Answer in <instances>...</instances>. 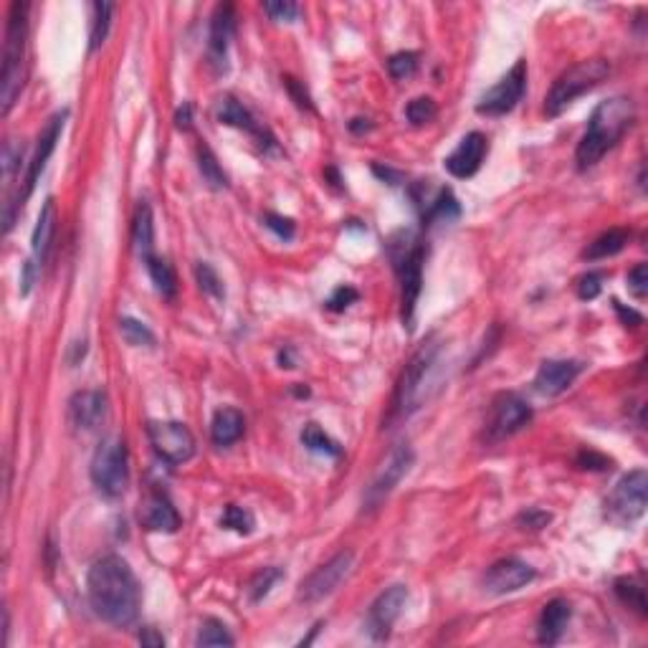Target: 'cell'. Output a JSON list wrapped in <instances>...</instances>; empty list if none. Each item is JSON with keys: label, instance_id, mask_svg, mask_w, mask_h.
<instances>
[{"label": "cell", "instance_id": "26", "mask_svg": "<svg viewBox=\"0 0 648 648\" xmlns=\"http://www.w3.org/2000/svg\"><path fill=\"white\" fill-rule=\"evenodd\" d=\"M426 202V211H423V220L433 226V223H451L461 216L459 201L454 198V193L448 188H438L436 195L428 198Z\"/></svg>", "mask_w": 648, "mask_h": 648}, {"label": "cell", "instance_id": "33", "mask_svg": "<svg viewBox=\"0 0 648 648\" xmlns=\"http://www.w3.org/2000/svg\"><path fill=\"white\" fill-rule=\"evenodd\" d=\"M282 578L284 572L279 567H264V570H258L256 575L251 578V582H248V598H251V603H261V600L271 593V588L282 580Z\"/></svg>", "mask_w": 648, "mask_h": 648}, {"label": "cell", "instance_id": "17", "mask_svg": "<svg viewBox=\"0 0 648 648\" xmlns=\"http://www.w3.org/2000/svg\"><path fill=\"white\" fill-rule=\"evenodd\" d=\"M486 152H489V142L482 132H469L459 142V148L454 149L444 160V167L459 180L476 176V170L482 167Z\"/></svg>", "mask_w": 648, "mask_h": 648}, {"label": "cell", "instance_id": "15", "mask_svg": "<svg viewBox=\"0 0 648 648\" xmlns=\"http://www.w3.org/2000/svg\"><path fill=\"white\" fill-rule=\"evenodd\" d=\"M67 117H68L67 109H64V112H56L54 117L46 122V127L40 130L39 140H36V149H33V158L28 162L26 180H23V201L31 198V193L36 188L40 173L46 170V162H49V158L54 155L56 145H58V140H61V132H64Z\"/></svg>", "mask_w": 648, "mask_h": 648}, {"label": "cell", "instance_id": "16", "mask_svg": "<svg viewBox=\"0 0 648 648\" xmlns=\"http://www.w3.org/2000/svg\"><path fill=\"white\" fill-rule=\"evenodd\" d=\"M535 567L526 565L522 560L517 557H507V560H500L494 565L486 570L484 575V590L491 595H507V593H517L522 590L525 585L535 580Z\"/></svg>", "mask_w": 648, "mask_h": 648}, {"label": "cell", "instance_id": "30", "mask_svg": "<svg viewBox=\"0 0 648 648\" xmlns=\"http://www.w3.org/2000/svg\"><path fill=\"white\" fill-rule=\"evenodd\" d=\"M613 590H616V595H618V600H621L623 606L634 608L638 616H646V588L635 580V578H618Z\"/></svg>", "mask_w": 648, "mask_h": 648}, {"label": "cell", "instance_id": "29", "mask_svg": "<svg viewBox=\"0 0 648 648\" xmlns=\"http://www.w3.org/2000/svg\"><path fill=\"white\" fill-rule=\"evenodd\" d=\"M145 264H148L149 279H152V284H155L158 294H160L162 299H176L177 279H176V271H173V266H170L165 258H158V256L148 258Z\"/></svg>", "mask_w": 648, "mask_h": 648}, {"label": "cell", "instance_id": "28", "mask_svg": "<svg viewBox=\"0 0 648 648\" xmlns=\"http://www.w3.org/2000/svg\"><path fill=\"white\" fill-rule=\"evenodd\" d=\"M628 238H631L628 230L623 229L606 230V233H600V236L585 248V258H588V261H600V258L616 256V254H621L623 248H626Z\"/></svg>", "mask_w": 648, "mask_h": 648}, {"label": "cell", "instance_id": "2", "mask_svg": "<svg viewBox=\"0 0 648 648\" xmlns=\"http://www.w3.org/2000/svg\"><path fill=\"white\" fill-rule=\"evenodd\" d=\"M634 120L635 107L628 96H613V99L600 102L593 109L588 130H585L578 149H575L578 167L588 170V167H593V165L603 160V155H606L608 149L616 148L618 140L631 130Z\"/></svg>", "mask_w": 648, "mask_h": 648}, {"label": "cell", "instance_id": "46", "mask_svg": "<svg viewBox=\"0 0 648 648\" xmlns=\"http://www.w3.org/2000/svg\"><path fill=\"white\" fill-rule=\"evenodd\" d=\"M550 514L542 512V509H529V512L519 514L517 517V525L522 526V529H542V526L550 525Z\"/></svg>", "mask_w": 648, "mask_h": 648}, {"label": "cell", "instance_id": "11", "mask_svg": "<svg viewBox=\"0 0 648 648\" xmlns=\"http://www.w3.org/2000/svg\"><path fill=\"white\" fill-rule=\"evenodd\" d=\"M526 89V61L519 58L504 76H501L489 92H486L479 104H476V112L484 114V117H501L507 112H512L522 96H525Z\"/></svg>", "mask_w": 648, "mask_h": 648}, {"label": "cell", "instance_id": "40", "mask_svg": "<svg viewBox=\"0 0 648 648\" xmlns=\"http://www.w3.org/2000/svg\"><path fill=\"white\" fill-rule=\"evenodd\" d=\"M418 68V54L416 51H400L388 58V74L392 79H408Z\"/></svg>", "mask_w": 648, "mask_h": 648}, {"label": "cell", "instance_id": "47", "mask_svg": "<svg viewBox=\"0 0 648 648\" xmlns=\"http://www.w3.org/2000/svg\"><path fill=\"white\" fill-rule=\"evenodd\" d=\"M578 466L580 469H590V472H606V469H610V459H606L603 454H595V451H580L578 454Z\"/></svg>", "mask_w": 648, "mask_h": 648}, {"label": "cell", "instance_id": "44", "mask_svg": "<svg viewBox=\"0 0 648 648\" xmlns=\"http://www.w3.org/2000/svg\"><path fill=\"white\" fill-rule=\"evenodd\" d=\"M628 289L631 294L638 299H644L648 294V269L646 264H638L634 269L628 271Z\"/></svg>", "mask_w": 648, "mask_h": 648}, {"label": "cell", "instance_id": "52", "mask_svg": "<svg viewBox=\"0 0 648 648\" xmlns=\"http://www.w3.org/2000/svg\"><path fill=\"white\" fill-rule=\"evenodd\" d=\"M190 124H193V107H190V104H183L176 114V127L177 130H183V132H188Z\"/></svg>", "mask_w": 648, "mask_h": 648}, {"label": "cell", "instance_id": "6", "mask_svg": "<svg viewBox=\"0 0 648 648\" xmlns=\"http://www.w3.org/2000/svg\"><path fill=\"white\" fill-rule=\"evenodd\" d=\"M438 345L436 342H428L423 345L413 357L410 363L405 364L403 375L398 380V388H395V398H392V413L398 418H408L410 413H416L423 403V388L428 382V375H431L433 364H436V357H438Z\"/></svg>", "mask_w": 648, "mask_h": 648}, {"label": "cell", "instance_id": "8", "mask_svg": "<svg viewBox=\"0 0 648 648\" xmlns=\"http://www.w3.org/2000/svg\"><path fill=\"white\" fill-rule=\"evenodd\" d=\"M648 501V473L635 469L623 476L606 500V517L618 526L634 525L646 512Z\"/></svg>", "mask_w": 648, "mask_h": 648}, {"label": "cell", "instance_id": "18", "mask_svg": "<svg viewBox=\"0 0 648 648\" xmlns=\"http://www.w3.org/2000/svg\"><path fill=\"white\" fill-rule=\"evenodd\" d=\"M236 33V11L230 3H220L211 15V33H208V56L211 64L218 68H226V56H229V46Z\"/></svg>", "mask_w": 648, "mask_h": 648}, {"label": "cell", "instance_id": "39", "mask_svg": "<svg viewBox=\"0 0 648 648\" xmlns=\"http://www.w3.org/2000/svg\"><path fill=\"white\" fill-rule=\"evenodd\" d=\"M220 526L233 529V532H238V535H248V532L254 529V514L248 512V509L236 507V504H229V507L223 509V517H220Z\"/></svg>", "mask_w": 648, "mask_h": 648}, {"label": "cell", "instance_id": "34", "mask_svg": "<svg viewBox=\"0 0 648 648\" xmlns=\"http://www.w3.org/2000/svg\"><path fill=\"white\" fill-rule=\"evenodd\" d=\"M120 332L122 338L127 339V345H135V347H152L155 345V335L149 332L148 324L132 320V317H122Z\"/></svg>", "mask_w": 648, "mask_h": 648}, {"label": "cell", "instance_id": "32", "mask_svg": "<svg viewBox=\"0 0 648 648\" xmlns=\"http://www.w3.org/2000/svg\"><path fill=\"white\" fill-rule=\"evenodd\" d=\"M198 167H201L202 180H205L211 188L213 190L229 188V177L223 173V167L218 165L216 155L211 152L208 145H201V148H198Z\"/></svg>", "mask_w": 648, "mask_h": 648}, {"label": "cell", "instance_id": "7", "mask_svg": "<svg viewBox=\"0 0 648 648\" xmlns=\"http://www.w3.org/2000/svg\"><path fill=\"white\" fill-rule=\"evenodd\" d=\"M423 243L416 241L410 236L408 246H400V254L392 251V261H395V271H398V279H400V320L403 327H408V332L413 329L416 322V307H418L420 289H423Z\"/></svg>", "mask_w": 648, "mask_h": 648}, {"label": "cell", "instance_id": "45", "mask_svg": "<svg viewBox=\"0 0 648 648\" xmlns=\"http://www.w3.org/2000/svg\"><path fill=\"white\" fill-rule=\"evenodd\" d=\"M264 223H266V229L274 230V233H276L279 238H284V241L294 238V220H292V218L276 216V213H266V216H264Z\"/></svg>", "mask_w": 648, "mask_h": 648}, {"label": "cell", "instance_id": "3", "mask_svg": "<svg viewBox=\"0 0 648 648\" xmlns=\"http://www.w3.org/2000/svg\"><path fill=\"white\" fill-rule=\"evenodd\" d=\"M26 39H28V5L14 3L8 11L5 26V49H3V76H0V102L3 114L14 109L15 99L21 94L23 76H26Z\"/></svg>", "mask_w": 648, "mask_h": 648}, {"label": "cell", "instance_id": "27", "mask_svg": "<svg viewBox=\"0 0 648 648\" xmlns=\"http://www.w3.org/2000/svg\"><path fill=\"white\" fill-rule=\"evenodd\" d=\"M216 117H218V122H220V124H229V127H238V130H246V132H251V135L264 137V135H261V130H258L256 120L251 117V112L243 107L238 99H233V96H223V99L218 102Z\"/></svg>", "mask_w": 648, "mask_h": 648}, {"label": "cell", "instance_id": "13", "mask_svg": "<svg viewBox=\"0 0 648 648\" xmlns=\"http://www.w3.org/2000/svg\"><path fill=\"white\" fill-rule=\"evenodd\" d=\"M405 603H408V588L405 585H391L385 593L375 598V603L367 610L364 631L373 641H385L391 635L392 626L400 618Z\"/></svg>", "mask_w": 648, "mask_h": 648}, {"label": "cell", "instance_id": "12", "mask_svg": "<svg viewBox=\"0 0 648 648\" xmlns=\"http://www.w3.org/2000/svg\"><path fill=\"white\" fill-rule=\"evenodd\" d=\"M529 420H532V408L525 398H519L517 392H500L491 403V416L486 423L489 441L509 438L517 431H522Z\"/></svg>", "mask_w": 648, "mask_h": 648}, {"label": "cell", "instance_id": "49", "mask_svg": "<svg viewBox=\"0 0 648 648\" xmlns=\"http://www.w3.org/2000/svg\"><path fill=\"white\" fill-rule=\"evenodd\" d=\"M36 266H39V264H36L33 258L23 264V271H21V294H23V297L31 294V286L36 282Z\"/></svg>", "mask_w": 648, "mask_h": 648}, {"label": "cell", "instance_id": "43", "mask_svg": "<svg viewBox=\"0 0 648 648\" xmlns=\"http://www.w3.org/2000/svg\"><path fill=\"white\" fill-rule=\"evenodd\" d=\"M264 11H266L274 21L292 23V21H297L299 5L297 3H289V0H284V3H264Z\"/></svg>", "mask_w": 648, "mask_h": 648}, {"label": "cell", "instance_id": "22", "mask_svg": "<svg viewBox=\"0 0 648 648\" xmlns=\"http://www.w3.org/2000/svg\"><path fill=\"white\" fill-rule=\"evenodd\" d=\"M570 616H572V608L567 600L562 598H554L550 600L547 606L542 608L540 616V628H537V641L544 644V646H553L557 644L562 634H565L567 623H570Z\"/></svg>", "mask_w": 648, "mask_h": 648}, {"label": "cell", "instance_id": "48", "mask_svg": "<svg viewBox=\"0 0 648 648\" xmlns=\"http://www.w3.org/2000/svg\"><path fill=\"white\" fill-rule=\"evenodd\" d=\"M284 84H286V89H289V94H292V99L297 102V107L299 109H311V102H310V94H307V89L299 84L297 79H292V76H286L284 79Z\"/></svg>", "mask_w": 648, "mask_h": 648}, {"label": "cell", "instance_id": "20", "mask_svg": "<svg viewBox=\"0 0 648 648\" xmlns=\"http://www.w3.org/2000/svg\"><path fill=\"white\" fill-rule=\"evenodd\" d=\"M582 373V363L578 360H544L535 375V391L547 398L565 392L575 378Z\"/></svg>", "mask_w": 648, "mask_h": 648}, {"label": "cell", "instance_id": "4", "mask_svg": "<svg viewBox=\"0 0 648 648\" xmlns=\"http://www.w3.org/2000/svg\"><path fill=\"white\" fill-rule=\"evenodd\" d=\"M608 74H610V64L603 58H588L570 67L554 79L553 89L544 99V112L550 117H560L578 96L588 94L600 81H606Z\"/></svg>", "mask_w": 648, "mask_h": 648}, {"label": "cell", "instance_id": "10", "mask_svg": "<svg viewBox=\"0 0 648 648\" xmlns=\"http://www.w3.org/2000/svg\"><path fill=\"white\" fill-rule=\"evenodd\" d=\"M148 438L155 454L173 466L185 464L195 454V436L190 433L185 423H177V420H149Z\"/></svg>", "mask_w": 648, "mask_h": 648}, {"label": "cell", "instance_id": "9", "mask_svg": "<svg viewBox=\"0 0 648 648\" xmlns=\"http://www.w3.org/2000/svg\"><path fill=\"white\" fill-rule=\"evenodd\" d=\"M352 567H355V553L352 550H342L335 557H329L324 565L317 567L307 580H302L297 598L302 603H307V606H314V603H320L324 598H329L342 582L350 578Z\"/></svg>", "mask_w": 648, "mask_h": 648}, {"label": "cell", "instance_id": "24", "mask_svg": "<svg viewBox=\"0 0 648 648\" xmlns=\"http://www.w3.org/2000/svg\"><path fill=\"white\" fill-rule=\"evenodd\" d=\"M246 431V418H243L241 410L236 408H220L213 416L211 423V438L216 446H230L236 444Z\"/></svg>", "mask_w": 648, "mask_h": 648}, {"label": "cell", "instance_id": "21", "mask_svg": "<svg viewBox=\"0 0 648 648\" xmlns=\"http://www.w3.org/2000/svg\"><path fill=\"white\" fill-rule=\"evenodd\" d=\"M107 413V398L99 391H79L68 400V418L81 431H92Z\"/></svg>", "mask_w": 648, "mask_h": 648}, {"label": "cell", "instance_id": "1", "mask_svg": "<svg viewBox=\"0 0 648 648\" xmlns=\"http://www.w3.org/2000/svg\"><path fill=\"white\" fill-rule=\"evenodd\" d=\"M86 595L92 610L109 626L127 628L140 616L142 588L120 554H107L92 565L86 575Z\"/></svg>", "mask_w": 648, "mask_h": 648}, {"label": "cell", "instance_id": "31", "mask_svg": "<svg viewBox=\"0 0 648 648\" xmlns=\"http://www.w3.org/2000/svg\"><path fill=\"white\" fill-rule=\"evenodd\" d=\"M302 444L307 446L310 451L314 454H322V456H332V459H338L339 454H342V448L335 438H329L324 428H320L317 423H307L304 426V431H302Z\"/></svg>", "mask_w": 648, "mask_h": 648}, {"label": "cell", "instance_id": "5", "mask_svg": "<svg viewBox=\"0 0 648 648\" xmlns=\"http://www.w3.org/2000/svg\"><path fill=\"white\" fill-rule=\"evenodd\" d=\"M89 473H92V482L102 497H107V500L122 497L130 484V459H127L124 441L117 436H109L96 446Z\"/></svg>", "mask_w": 648, "mask_h": 648}, {"label": "cell", "instance_id": "37", "mask_svg": "<svg viewBox=\"0 0 648 648\" xmlns=\"http://www.w3.org/2000/svg\"><path fill=\"white\" fill-rule=\"evenodd\" d=\"M405 117L410 124H428L438 117V107H436V102H433L431 96H418V99H413V102H408V107H405Z\"/></svg>", "mask_w": 648, "mask_h": 648}, {"label": "cell", "instance_id": "14", "mask_svg": "<svg viewBox=\"0 0 648 648\" xmlns=\"http://www.w3.org/2000/svg\"><path fill=\"white\" fill-rule=\"evenodd\" d=\"M413 459H416V456H413V448H410L408 444H398L395 448H392L391 456L385 459L382 469H380L378 476H375V482H373L370 489H367L364 504H367L370 509H375L380 501L385 500L392 489L400 484V479H403L405 473L410 472Z\"/></svg>", "mask_w": 648, "mask_h": 648}, {"label": "cell", "instance_id": "35", "mask_svg": "<svg viewBox=\"0 0 648 648\" xmlns=\"http://www.w3.org/2000/svg\"><path fill=\"white\" fill-rule=\"evenodd\" d=\"M112 3H94V21H92V36H89V49L96 51L107 40L109 23H112Z\"/></svg>", "mask_w": 648, "mask_h": 648}, {"label": "cell", "instance_id": "50", "mask_svg": "<svg viewBox=\"0 0 648 648\" xmlns=\"http://www.w3.org/2000/svg\"><path fill=\"white\" fill-rule=\"evenodd\" d=\"M137 638H140V644H142V646H149V648H162V646H165V635L158 634L155 628H142Z\"/></svg>", "mask_w": 648, "mask_h": 648}, {"label": "cell", "instance_id": "38", "mask_svg": "<svg viewBox=\"0 0 648 648\" xmlns=\"http://www.w3.org/2000/svg\"><path fill=\"white\" fill-rule=\"evenodd\" d=\"M195 279H198V286H201L202 294H208V297H213V299L226 297L223 282H220V276H218L216 269H213L211 264L201 261V264L195 266Z\"/></svg>", "mask_w": 648, "mask_h": 648}, {"label": "cell", "instance_id": "25", "mask_svg": "<svg viewBox=\"0 0 648 648\" xmlns=\"http://www.w3.org/2000/svg\"><path fill=\"white\" fill-rule=\"evenodd\" d=\"M132 246L135 254L142 261L152 258V248H155V223H152V208L142 201L137 205L135 218H132Z\"/></svg>", "mask_w": 648, "mask_h": 648}, {"label": "cell", "instance_id": "23", "mask_svg": "<svg viewBox=\"0 0 648 648\" xmlns=\"http://www.w3.org/2000/svg\"><path fill=\"white\" fill-rule=\"evenodd\" d=\"M56 230V202L54 198H46L43 208H40L39 220H36V229L31 236V251H33V261L43 264L49 258L51 251V241H54Z\"/></svg>", "mask_w": 648, "mask_h": 648}, {"label": "cell", "instance_id": "51", "mask_svg": "<svg viewBox=\"0 0 648 648\" xmlns=\"http://www.w3.org/2000/svg\"><path fill=\"white\" fill-rule=\"evenodd\" d=\"M613 307H616V311H618V317H621V322L626 324V327H628V324H631V327H638V324L644 322V317H641L638 311L626 310V307H623L618 299H613Z\"/></svg>", "mask_w": 648, "mask_h": 648}, {"label": "cell", "instance_id": "36", "mask_svg": "<svg viewBox=\"0 0 648 648\" xmlns=\"http://www.w3.org/2000/svg\"><path fill=\"white\" fill-rule=\"evenodd\" d=\"M198 646H233V635L229 634V628L216 618H208L201 626V634H198Z\"/></svg>", "mask_w": 648, "mask_h": 648}, {"label": "cell", "instance_id": "53", "mask_svg": "<svg viewBox=\"0 0 648 648\" xmlns=\"http://www.w3.org/2000/svg\"><path fill=\"white\" fill-rule=\"evenodd\" d=\"M279 363H282V367H294V364H292V350L279 352Z\"/></svg>", "mask_w": 648, "mask_h": 648}, {"label": "cell", "instance_id": "41", "mask_svg": "<svg viewBox=\"0 0 648 648\" xmlns=\"http://www.w3.org/2000/svg\"><path fill=\"white\" fill-rule=\"evenodd\" d=\"M357 297H360V294H357V289L345 284V286H339V289L332 292V297L327 299V304H324V307H327L329 311H345L347 307H352V304L357 302Z\"/></svg>", "mask_w": 648, "mask_h": 648}, {"label": "cell", "instance_id": "19", "mask_svg": "<svg viewBox=\"0 0 648 648\" xmlns=\"http://www.w3.org/2000/svg\"><path fill=\"white\" fill-rule=\"evenodd\" d=\"M140 522L149 532H177L180 526V514L173 507L170 497L160 491V489H152L148 497L140 504Z\"/></svg>", "mask_w": 648, "mask_h": 648}, {"label": "cell", "instance_id": "42", "mask_svg": "<svg viewBox=\"0 0 648 648\" xmlns=\"http://www.w3.org/2000/svg\"><path fill=\"white\" fill-rule=\"evenodd\" d=\"M600 289H603V274L600 271H588L585 276L578 279V297L585 299V302L598 297Z\"/></svg>", "mask_w": 648, "mask_h": 648}]
</instances>
